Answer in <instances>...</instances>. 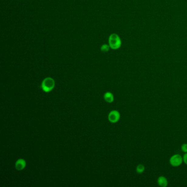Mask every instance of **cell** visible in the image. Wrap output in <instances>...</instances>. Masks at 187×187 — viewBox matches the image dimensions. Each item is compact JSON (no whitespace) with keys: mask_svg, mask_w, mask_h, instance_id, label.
<instances>
[{"mask_svg":"<svg viewBox=\"0 0 187 187\" xmlns=\"http://www.w3.org/2000/svg\"><path fill=\"white\" fill-rule=\"evenodd\" d=\"M54 86L55 82L54 80L51 77H47L43 80L42 82L41 87L45 92H49L53 89Z\"/></svg>","mask_w":187,"mask_h":187,"instance_id":"cell-1","label":"cell"},{"mask_svg":"<svg viewBox=\"0 0 187 187\" xmlns=\"http://www.w3.org/2000/svg\"><path fill=\"white\" fill-rule=\"evenodd\" d=\"M121 40L118 35L116 34H111L109 38V44L111 48L113 49H116L121 46Z\"/></svg>","mask_w":187,"mask_h":187,"instance_id":"cell-2","label":"cell"},{"mask_svg":"<svg viewBox=\"0 0 187 187\" xmlns=\"http://www.w3.org/2000/svg\"><path fill=\"white\" fill-rule=\"evenodd\" d=\"M158 183L159 186L162 187H167L168 185L167 179L164 176H160L158 179Z\"/></svg>","mask_w":187,"mask_h":187,"instance_id":"cell-6","label":"cell"},{"mask_svg":"<svg viewBox=\"0 0 187 187\" xmlns=\"http://www.w3.org/2000/svg\"><path fill=\"white\" fill-rule=\"evenodd\" d=\"M120 114L119 111L117 110H113L108 115V119L109 121L112 123H116L120 120Z\"/></svg>","mask_w":187,"mask_h":187,"instance_id":"cell-4","label":"cell"},{"mask_svg":"<svg viewBox=\"0 0 187 187\" xmlns=\"http://www.w3.org/2000/svg\"><path fill=\"white\" fill-rule=\"evenodd\" d=\"M145 170L144 166L143 165L139 164L137 165L136 167V172L138 174H141L143 173Z\"/></svg>","mask_w":187,"mask_h":187,"instance_id":"cell-8","label":"cell"},{"mask_svg":"<svg viewBox=\"0 0 187 187\" xmlns=\"http://www.w3.org/2000/svg\"><path fill=\"white\" fill-rule=\"evenodd\" d=\"M183 159V162H184V163L187 165V153L184 154Z\"/></svg>","mask_w":187,"mask_h":187,"instance_id":"cell-11","label":"cell"},{"mask_svg":"<svg viewBox=\"0 0 187 187\" xmlns=\"http://www.w3.org/2000/svg\"><path fill=\"white\" fill-rule=\"evenodd\" d=\"M183 159L179 154H175L171 156L170 159V164L173 167H178L182 164Z\"/></svg>","mask_w":187,"mask_h":187,"instance_id":"cell-3","label":"cell"},{"mask_svg":"<svg viewBox=\"0 0 187 187\" xmlns=\"http://www.w3.org/2000/svg\"><path fill=\"white\" fill-rule=\"evenodd\" d=\"M109 46L107 45H103L101 47V51L103 52H108L109 49Z\"/></svg>","mask_w":187,"mask_h":187,"instance_id":"cell-9","label":"cell"},{"mask_svg":"<svg viewBox=\"0 0 187 187\" xmlns=\"http://www.w3.org/2000/svg\"><path fill=\"white\" fill-rule=\"evenodd\" d=\"M104 98L106 102L111 103L114 101V96L111 92H107L104 96Z\"/></svg>","mask_w":187,"mask_h":187,"instance_id":"cell-7","label":"cell"},{"mask_svg":"<svg viewBox=\"0 0 187 187\" xmlns=\"http://www.w3.org/2000/svg\"><path fill=\"white\" fill-rule=\"evenodd\" d=\"M181 149L184 153H187V143H184L181 146Z\"/></svg>","mask_w":187,"mask_h":187,"instance_id":"cell-10","label":"cell"},{"mask_svg":"<svg viewBox=\"0 0 187 187\" xmlns=\"http://www.w3.org/2000/svg\"><path fill=\"white\" fill-rule=\"evenodd\" d=\"M15 166L16 169L18 171L23 170L26 166L25 161L23 159H19L15 162Z\"/></svg>","mask_w":187,"mask_h":187,"instance_id":"cell-5","label":"cell"}]
</instances>
